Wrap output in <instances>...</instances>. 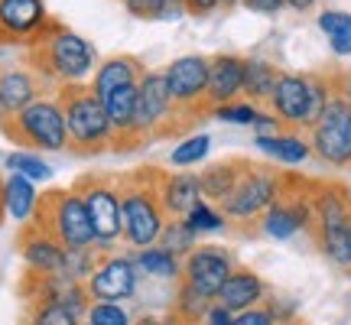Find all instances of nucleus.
<instances>
[{
    "instance_id": "1",
    "label": "nucleus",
    "mask_w": 351,
    "mask_h": 325,
    "mask_svg": "<svg viewBox=\"0 0 351 325\" xmlns=\"http://www.w3.org/2000/svg\"><path fill=\"white\" fill-rule=\"evenodd\" d=\"M23 62L36 72L49 95H59L62 88L88 85V75L98 69V52L75 29L49 20V26L26 46Z\"/></svg>"
},
{
    "instance_id": "2",
    "label": "nucleus",
    "mask_w": 351,
    "mask_h": 325,
    "mask_svg": "<svg viewBox=\"0 0 351 325\" xmlns=\"http://www.w3.org/2000/svg\"><path fill=\"white\" fill-rule=\"evenodd\" d=\"M160 176L156 166H140L130 173L117 176L121 189V241L134 254L143 248L160 244V234L166 228V212L160 202Z\"/></svg>"
},
{
    "instance_id": "3",
    "label": "nucleus",
    "mask_w": 351,
    "mask_h": 325,
    "mask_svg": "<svg viewBox=\"0 0 351 325\" xmlns=\"http://www.w3.org/2000/svg\"><path fill=\"white\" fill-rule=\"evenodd\" d=\"M182 127H192V117L173 101L169 88H166V75L163 72H147L137 88L134 127H130L127 140L121 143V150H140V147L169 137V134L182 130Z\"/></svg>"
},
{
    "instance_id": "4",
    "label": "nucleus",
    "mask_w": 351,
    "mask_h": 325,
    "mask_svg": "<svg viewBox=\"0 0 351 325\" xmlns=\"http://www.w3.org/2000/svg\"><path fill=\"white\" fill-rule=\"evenodd\" d=\"M69 127V150L78 156H98V153L117 150V130L104 111L91 85H72L59 91Z\"/></svg>"
},
{
    "instance_id": "5",
    "label": "nucleus",
    "mask_w": 351,
    "mask_h": 325,
    "mask_svg": "<svg viewBox=\"0 0 351 325\" xmlns=\"http://www.w3.org/2000/svg\"><path fill=\"white\" fill-rule=\"evenodd\" d=\"M315 215L313 234L315 248L328 261L351 274V189L332 186V182H315Z\"/></svg>"
},
{
    "instance_id": "6",
    "label": "nucleus",
    "mask_w": 351,
    "mask_h": 325,
    "mask_svg": "<svg viewBox=\"0 0 351 325\" xmlns=\"http://www.w3.org/2000/svg\"><path fill=\"white\" fill-rule=\"evenodd\" d=\"M29 225L43 228L46 234L59 241L65 250H85L95 248V231H91V218H88L85 199L75 186H56L46 189V195H39L36 218Z\"/></svg>"
},
{
    "instance_id": "7",
    "label": "nucleus",
    "mask_w": 351,
    "mask_h": 325,
    "mask_svg": "<svg viewBox=\"0 0 351 325\" xmlns=\"http://www.w3.org/2000/svg\"><path fill=\"white\" fill-rule=\"evenodd\" d=\"M3 137L13 140L20 150L29 153H65L69 150V127L59 95H43L13 121L0 124Z\"/></svg>"
},
{
    "instance_id": "8",
    "label": "nucleus",
    "mask_w": 351,
    "mask_h": 325,
    "mask_svg": "<svg viewBox=\"0 0 351 325\" xmlns=\"http://www.w3.org/2000/svg\"><path fill=\"white\" fill-rule=\"evenodd\" d=\"M280 186H283V173H280V169L247 160L241 179L234 182V189L228 192V199L221 202L218 208H221L228 225L257 228L263 212H267L276 202V195H280Z\"/></svg>"
},
{
    "instance_id": "9",
    "label": "nucleus",
    "mask_w": 351,
    "mask_h": 325,
    "mask_svg": "<svg viewBox=\"0 0 351 325\" xmlns=\"http://www.w3.org/2000/svg\"><path fill=\"white\" fill-rule=\"evenodd\" d=\"M313 199H315V182H309V179H302V176H296V173H283L280 195H276V202L263 212L257 228L274 241L296 238L300 231H309V228H313V215H315Z\"/></svg>"
},
{
    "instance_id": "10",
    "label": "nucleus",
    "mask_w": 351,
    "mask_h": 325,
    "mask_svg": "<svg viewBox=\"0 0 351 325\" xmlns=\"http://www.w3.org/2000/svg\"><path fill=\"white\" fill-rule=\"evenodd\" d=\"M82 192L91 218V231H95V250L98 254H114L121 248V189H117V176L108 173H88L75 182Z\"/></svg>"
},
{
    "instance_id": "11",
    "label": "nucleus",
    "mask_w": 351,
    "mask_h": 325,
    "mask_svg": "<svg viewBox=\"0 0 351 325\" xmlns=\"http://www.w3.org/2000/svg\"><path fill=\"white\" fill-rule=\"evenodd\" d=\"M309 147L326 166L351 169V104L339 88L328 98L322 117L309 127Z\"/></svg>"
},
{
    "instance_id": "12",
    "label": "nucleus",
    "mask_w": 351,
    "mask_h": 325,
    "mask_svg": "<svg viewBox=\"0 0 351 325\" xmlns=\"http://www.w3.org/2000/svg\"><path fill=\"white\" fill-rule=\"evenodd\" d=\"M143 274H140L134 254L114 250V254H101L95 274L85 280V289L91 302H130L140 293Z\"/></svg>"
},
{
    "instance_id": "13",
    "label": "nucleus",
    "mask_w": 351,
    "mask_h": 325,
    "mask_svg": "<svg viewBox=\"0 0 351 325\" xmlns=\"http://www.w3.org/2000/svg\"><path fill=\"white\" fill-rule=\"evenodd\" d=\"M163 75L173 101L192 117V124L212 114L205 104V95H208V59L205 56H179L163 69Z\"/></svg>"
},
{
    "instance_id": "14",
    "label": "nucleus",
    "mask_w": 351,
    "mask_h": 325,
    "mask_svg": "<svg viewBox=\"0 0 351 325\" xmlns=\"http://www.w3.org/2000/svg\"><path fill=\"white\" fill-rule=\"evenodd\" d=\"M234 254L228 248H218V244H199L189 257H182V283L195 287L202 296L215 300L221 287L228 283V276L234 274Z\"/></svg>"
},
{
    "instance_id": "15",
    "label": "nucleus",
    "mask_w": 351,
    "mask_h": 325,
    "mask_svg": "<svg viewBox=\"0 0 351 325\" xmlns=\"http://www.w3.org/2000/svg\"><path fill=\"white\" fill-rule=\"evenodd\" d=\"M270 108L280 117V124L289 127H313L319 121L313 104V75H293L283 72L270 95Z\"/></svg>"
},
{
    "instance_id": "16",
    "label": "nucleus",
    "mask_w": 351,
    "mask_h": 325,
    "mask_svg": "<svg viewBox=\"0 0 351 325\" xmlns=\"http://www.w3.org/2000/svg\"><path fill=\"white\" fill-rule=\"evenodd\" d=\"M49 20L46 0H0V46H29Z\"/></svg>"
},
{
    "instance_id": "17",
    "label": "nucleus",
    "mask_w": 351,
    "mask_h": 325,
    "mask_svg": "<svg viewBox=\"0 0 351 325\" xmlns=\"http://www.w3.org/2000/svg\"><path fill=\"white\" fill-rule=\"evenodd\" d=\"M43 95H49V91H46V85L39 82V75L26 62L0 65V124L13 121L16 114L26 111Z\"/></svg>"
},
{
    "instance_id": "18",
    "label": "nucleus",
    "mask_w": 351,
    "mask_h": 325,
    "mask_svg": "<svg viewBox=\"0 0 351 325\" xmlns=\"http://www.w3.org/2000/svg\"><path fill=\"white\" fill-rule=\"evenodd\" d=\"M16 248H20V257H23L26 274L29 276H56V274H62L65 248L52 238V234H46L43 228L23 225L20 238H16Z\"/></svg>"
},
{
    "instance_id": "19",
    "label": "nucleus",
    "mask_w": 351,
    "mask_h": 325,
    "mask_svg": "<svg viewBox=\"0 0 351 325\" xmlns=\"http://www.w3.org/2000/svg\"><path fill=\"white\" fill-rule=\"evenodd\" d=\"M238 95H244V59L231 52L212 56L208 59V95H205L208 111L231 104Z\"/></svg>"
},
{
    "instance_id": "20",
    "label": "nucleus",
    "mask_w": 351,
    "mask_h": 325,
    "mask_svg": "<svg viewBox=\"0 0 351 325\" xmlns=\"http://www.w3.org/2000/svg\"><path fill=\"white\" fill-rule=\"evenodd\" d=\"M270 296V287L263 283L261 274H254L251 267H234V274L228 276V283L221 287V293L215 296V302L228 309V313H244V309H254V306H263Z\"/></svg>"
},
{
    "instance_id": "21",
    "label": "nucleus",
    "mask_w": 351,
    "mask_h": 325,
    "mask_svg": "<svg viewBox=\"0 0 351 325\" xmlns=\"http://www.w3.org/2000/svg\"><path fill=\"white\" fill-rule=\"evenodd\" d=\"M160 202H163L166 218H186V215L202 202L199 176L186 173V169L163 173L160 176Z\"/></svg>"
},
{
    "instance_id": "22",
    "label": "nucleus",
    "mask_w": 351,
    "mask_h": 325,
    "mask_svg": "<svg viewBox=\"0 0 351 325\" xmlns=\"http://www.w3.org/2000/svg\"><path fill=\"white\" fill-rule=\"evenodd\" d=\"M147 75V69H143V62H140L137 56H108L104 62H98V69H95V75H91V91L95 95H108V91H114V88H124V85H137L140 78Z\"/></svg>"
},
{
    "instance_id": "23",
    "label": "nucleus",
    "mask_w": 351,
    "mask_h": 325,
    "mask_svg": "<svg viewBox=\"0 0 351 325\" xmlns=\"http://www.w3.org/2000/svg\"><path fill=\"white\" fill-rule=\"evenodd\" d=\"M0 199H3V212L10 215L13 221L29 225L36 218L39 192H36V182H29L26 176H20V173L3 176L0 179Z\"/></svg>"
},
{
    "instance_id": "24",
    "label": "nucleus",
    "mask_w": 351,
    "mask_h": 325,
    "mask_svg": "<svg viewBox=\"0 0 351 325\" xmlns=\"http://www.w3.org/2000/svg\"><path fill=\"white\" fill-rule=\"evenodd\" d=\"M244 162L247 160H221L212 162L199 173V186H202V199L212 202V205H221L228 199V192L234 189V182L244 173Z\"/></svg>"
},
{
    "instance_id": "25",
    "label": "nucleus",
    "mask_w": 351,
    "mask_h": 325,
    "mask_svg": "<svg viewBox=\"0 0 351 325\" xmlns=\"http://www.w3.org/2000/svg\"><path fill=\"white\" fill-rule=\"evenodd\" d=\"M254 147L274 160L287 162V166H300L313 156V147L309 140H302L300 134H257L254 137Z\"/></svg>"
},
{
    "instance_id": "26",
    "label": "nucleus",
    "mask_w": 351,
    "mask_h": 325,
    "mask_svg": "<svg viewBox=\"0 0 351 325\" xmlns=\"http://www.w3.org/2000/svg\"><path fill=\"white\" fill-rule=\"evenodd\" d=\"M280 69L270 65L267 59H244V98L257 104V101H270L276 82H280Z\"/></svg>"
},
{
    "instance_id": "27",
    "label": "nucleus",
    "mask_w": 351,
    "mask_h": 325,
    "mask_svg": "<svg viewBox=\"0 0 351 325\" xmlns=\"http://www.w3.org/2000/svg\"><path fill=\"white\" fill-rule=\"evenodd\" d=\"M134 261H137L143 276H153V280H176V283L182 280V261H179L176 254H169V250H163L160 244L137 250Z\"/></svg>"
},
{
    "instance_id": "28",
    "label": "nucleus",
    "mask_w": 351,
    "mask_h": 325,
    "mask_svg": "<svg viewBox=\"0 0 351 325\" xmlns=\"http://www.w3.org/2000/svg\"><path fill=\"white\" fill-rule=\"evenodd\" d=\"M215 306V300H208V296H202L195 287H189V283H176V296H173V309L169 313H176V319L182 325H205V315H208V309Z\"/></svg>"
},
{
    "instance_id": "29",
    "label": "nucleus",
    "mask_w": 351,
    "mask_h": 325,
    "mask_svg": "<svg viewBox=\"0 0 351 325\" xmlns=\"http://www.w3.org/2000/svg\"><path fill=\"white\" fill-rule=\"evenodd\" d=\"M124 10L134 20H160V23H169V20L186 16V0H124Z\"/></svg>"
},
{
    "instance_id": "30",
    "label": "nucleus",
    "mask_w": 351,
    "mask_h": 325,
    "mask_svg": "<svg viewBox=\"0 0 351 325\" xmlns=\"http://www.w3.org/2000/svg\"><path fill=\"white\" fill-rule=\"evenodd\" d=\"M319 29L328 36V46L339 56H351V13L326 10L319 16Z\"/></svg>"
},
{
    "instance_id": "31",
    "label": "nucleus",
    "mask_w": 351,
    "mask_h": 325,
    "mask_svg": "<svg viewBox=\"0 0 351 325\" xmlns=\"http://www.w3.org/2000/svg\"><path fill=\"white\" fill-rule=\"evenodd\" d=\"M160 248L176 254V257L182 261V257H189L192 250L199 248V234L186 225V218H169L163 228V234H160Z\"/></svg>"
},
{
    "instance_id": "32",
    "label": "nucleus",
    "mask_w": 351,
    "mask_h": 325,
    "mask_svg": "<svg viewBox=\"0 0 351 325\" xmlns=\"http://www.w3.org/2000/svg\"><path fill=\"white\" fill-rule=\"evenodd\" d=\"M7 169L10 173H20L26 176L29 182H49L52 179V166L39 153H29V150H16V153H7Z\"/></svg>"
},
{
    "instance_id": "33",
    "label": "nucleus",
    "mask_w": 351,
    "mask_h": 325,
    "mask_svg": "<svg viewBox=\"0 0 351 325\" xmlns=\"http://www.w3.org/2000/svg\"><path fill=\"white\" fill-rule=\"evenodd\" d=\"M208 150H212V137L208 134H192V137L176 143V150L169 153V162H173V169H189V166L205 160Z\"/></svg>"
},
{
    "instance_id": "34",
    "label": "nucleus",
    "mask_w": 351,
    "mask_h": 325,
    "mask_svg": "<svg viewBox=\"0 0 351 325\" xmlns=\"http://www.w3.org/2000/svg\"><path fill=\"white\" fill-rule=\"evenodd\" d=\"M23 325H82V319L56 302H26Z\"/></svg>"
},
{
    "instance_id": "35",
    "label": "nucleus",
    "mask_w": 351,
    "mask_h": 325,
    "mask_svg": "<svg viewBox=\"0 0 351 325\" xmlns=\"http://www.w3.org/2000/svg\"><path fill=\"white\" fill-rule=\"evenodd\" d=\"M186 225L192 228L195 234H215V231H225L228 221H225V215H221L218 205H212V202L202 199L199 205L186 215Z\"/></svg>"
},
{
    "instance_id": "36",
    "label": "nucleus",
    "mask_w": 351,
    "mask_h": 325,
    "mask_svg": "<svg viewBox=\"0 0 351 325\" xmlns=\"http://www.w3.org/2000/svg\"><path fill=\"white\" fill-rule=\"evenodd\" d=\"M101 254L95 248L85 250H65V263H62V276L65 280H75V283H85L88 276L95 274Z\"/></svg>"
},
{
    "instance_id": "37",
    "label": "nucleus",
    "mask_w": 351,
    "mask_h": 325,
    "mask_svg": "<svg viewBox=\"0 0 351 325\" xmlns=\"http://www.w3.org/2000/svg\"><path fill=\"white\" fill-rule=\"evenodd\" d=\"M85 322L91 325H134L130 309H124V302H91L85 313Z\"/></svg>"
},
{
    "instance_id": "38",
    "label": "nucleus",
    "mask_w": 351,
    "mask_h": 325,
    "mask_svg": "<svg viewBox=\"0 0 351 325\" xmlns=\"http://www.w3.org/2000/svg\"><path fill=\"white\" fill-rule=\"evenodd\" d=\"M257 104H251V101H231V104H221V108H215L212 117H218V121H225V124H238V127H254V121H257Z\"/></svg>"
},
{
    "instance_id": "39",
    "label": "nucleus",
    "mask_w": 351,
    "mask_h": 325,
    "mask_svg": "<svg viewBox=\"0 0 351 325\" xmlns=\"http://www.w3.org/2000/svg\"><path fill=\"white\" fill-rule=\"evenodd\" d=\"M263 306L270 309V315L276 319V325L296 322V300H287V296H274V293H270Z\"/></svg>"
},
{
    "instance_id": "40",
    "label": "nucleus",
    "mask_w": 351,
    "mask_h": 325,
    "mask_svg": "<svg viewBox=\"0 0 351 325\" xmlns=\"http://www.w3.org/2000/svg\"><path fill=\"white\" fill-rule=\"evenodd\" d=\"M234 325H276V319L270 315L267 306H254V309H244L234 315Z\"/></svg>"
},
{
    "instance_id": "41",
    "label": "nucleus",
    "mask_w": 351,
    "mask_h": 325,
    "mask_svg": "<svg viewBox=\"0 0 351 325\" xmlns=\"http://www.w3.org/2000/svg\"><path fill=\"white\" fill-rule=\"evenodd\" d=\"M244 7L254 13H263V16H274L287 7V0H244Z\"/></svg>"
},
{
    "instance_id": "42",
    "label": "nucleus",
    "mask_w": 351,
    "mask_h": 325,
    "mask_svg": "<svg viewBox=\"0 0 351 325\" xmlns=\"http://www.w3.org/2000/svg\"><path fill=\"white\" fill-rule=\"evenodd\" d=\"M218 7H221V0H186L189 16H212Z\"/></svg>"
},
{
    "instance_id": "43",
    "label": "nucleus",
    "mask_w": 351,
    "mask_h": 325,
    "mask_svg": "<svg viewBox=\"0 0 351 325\" xmlns=\"http://www.w3.org/2000/svg\"><path fill=\"white\" fill-rule=\"evenodd\" d=\"M134 325H182V322L176 319V313H163V315L147 313V315H140V319H134Z\"/></svg>"
},
{
    "instance_id": "44",
    "label": "nucleus",
    "mask_w": 351,
    "mask_h": 325,
    "mask_svg": "<svg viewBox=\"0 0 351 325\" xmlns=\"http://www.w3.org/2000/svg\"><path fill=\"white\" fill-rule=\"evenodd\" d=\"M205 325H234V313H228V309H221L215 302L212 309H208V315H205Z\"/></svg>"
},
{
    "instance_id": "45",
    "label": "nucleus",
    "mask_w": 351,
    "mask_h": 325,
    "mask_svg": "<svg viewBox=\"0 0 351 325\" xmlns=\"http://www.w3.org/2000/svg\"><path fill=\"white\" fill-rule=\"evenodd\" d=\"M315 0H287V7H293V10H309V7H313Z\"/></svg>"
},
{
    "instance_id": "46",
    "label": "nucleus",
    "mask_w": 351,
    "mask_h": 325,
    "mask_svg": "<svg viewBox=\"0 0 351 325\" xmlns=\"http://www.w3.org/2000/svg\"><path fill=\"white\" fill-rule=\"evenodd\" d=\"M234 3H238V0H221V7H234Z\"/></svg>"
},
{
    "instance_id": "47",
    "label": "nucleus",
    "mask_w": 351,
    "mask_h": 325,
    "mask_svg": "<svg viewBox=\"0 0 351 325\" xmlns=\"http://www.w3.org/2000/svg\"><path fill=\"white\" fill-rule=\"evenodd\" d=\"M3 215H7V212H3V199H0V221H3Z\"/></svg>"
},
{
    "instance_id": "48",
    "label": "nucleus",
    "mask_w": 351,
    "mask_h": 325,
    "mask_svg": "<svg viewBox=\"0 0 351 325\" xmlns=\"http://www.w3.org/2000/svg\"><path fill=\"white\" fill-rule=\"evenodd\" d=\"M289 325H306V322H300V319H296V322H289Z\"/></svg>"
},
{
    "instance_id": "49",
    "label": "nucleus",
    "mask_w": 351,
    "mask_h": 325,
    "mask_svg": "<svg viewBox=\"0 0 351 325\" xmlns=\"http://www.w3.org/2000/svg\"><path fill=\"white\" fill-rule=\"evenodd\" d=\"M82 325H91V322H85V319H82Z\"/></svg>"
}]
</instances>
